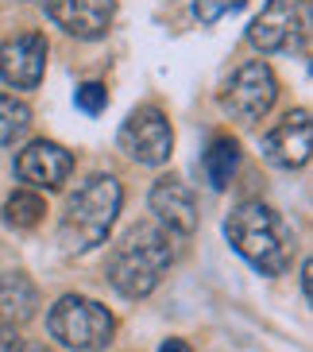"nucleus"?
<instances>
[{
	"mask_svg": "<svg viewBox=\"0 0 313 352\" xmlns=\"http://www.w3.org/2000/svg\"><path fill=\"white\" fill-rule=\"evenodd\" d=\"M170 263H174V232H167L159 221H143V225L128 228L113 248L108 283L124 298H147L163 283Z\"/></svg>",
	"mask_w": 313,
	"mask_h": 352,
	"instance_id": "f257e3e1",
	"label": "nucleus"
},
{
	"mask_svg": "<svg viewBox=\"0 0 313 352\" xmlns=\"http://www.w3.org/2000/svg\"><path fill=\"white\" fill-rule=\"evenodd\" d=\"M224 236L259 275H282L294 263V228L267 201H240L224 217Z\"/></svg>",
	"mask_w": 313,
	"mask_h": 352,
	"instance_id": "f03ea898",
	"label": "nucleus"
},
{
	"mask_svg": "<svg viewBox=\"0 0 313 352\" xmlns=\"http://www.w3.org/2000/svg\"><path fill=\"white\" fill-rule=\"evenodd\" d=\"M124 206V190L113 175H89L82 186L70 194L58 225V240L70 256L93 252L97 244L108 240V228L116 225V213Z\"/></svg>",
	"mask_w": 313,
	"mask_h": 352,
	"instance_id": "7ed1b4c3",
	"label": "nucleus"
},
{
	"mask_svg": "<svg viewBox=\"0 0 313 352\" xmlns=\"http://www.w3.org/2000/svg\"><path fill=\"white\" fill-rule=\"evenodd\" d=\"M47 329H51L54 341L73 352H101L116 337V318L97 298L62 294L47 314Z\"/></svg>",
	"mask_w": 313,
	"mask_h": 352,
	"instance_id": "20e7f679",
	"label": "nucleus"
},
{
	"mask_svg": "<svg viewBox=\"0 0 313 352\" xmlns=\"http://www.w3.org/2000/svg\"><path fill=\"white\" fill-rule=\"evenodd\" d=\"M251 47L263 54H305L310 51V4L305 0H267L248 28Z\"/></svg>",
	"mask_w": 313,
	"mask_h": 352,
	"instance_id": "39448f33",
	"label": "nucleus"
},
{
	"mask_svg": "<svg viewBox=\"0 0 313 352\" xmlns=\"http://www.w3.org/2000/svg\"><path fill=\"white\" fill-rule=\"evenodd\" d=\"M275 97H279V78H275V70L267 63H244L224 82V89H220L224 113L244 120V124H251V120H259V116L271 113Z\"/></svg>",
	"mask_w": 313,
	"mask_h": 352,
	"instance_id": "423d86ee",
	"label": "nucleus"
},
{
	"mask_svg": "<svg viewBox=\"0 0 313 352\" xmlns=\"http://www.w3.org/2000/svg\"><path fill=\"white\" fill-rule=\"evenodd\" d=\"M120 151L139 166H163L174 151V132L163 109L155 104H139L120 128Z\"/></svg>",
	"mask_w": 313,
	"mask_h": 352,
	"instance_id": "0eeeda50",
	"label": "nucleus"
},
{
	"mask_svg": "<svg viewBox=\"0 0 313 352\" xmlns=\"http://www.w3.org/2000/svg\"><path fill=\"white\" fill-rule=\"evenodd\" d=\"M310 147H313V120L310 109L286 113L271 132L263 135V159L282 170H298L310 163Z\"/></svg>",
	"mask_w": 313,
	"mask_h": 352,
	"instance_id": "6e6552de",
	"label": "nucleus"
},
{
	"mask_svg": "<svg viewBox=\"0 0 313 352\" xmlns=\"http://www.w3.org/2000/svg\"><path fill=\"white\" fill-rule=\"evenodd\" d=\"M47 70V39L35 32L12 35L0 43V78L16 89H35Z\"/></svg>",
	"mask_w": 313,
	"mask_h": 352,
	"instance_id": "1a4fd4ad",
	"label": "nucleus"
},
{
	"mask_svg": "<svg viewBox=\"0 0 313 352\" xmlns=\"http://www.w3.org/2000/svg\"><path fill=\"white\" fill-rule=\"evenodd\" d=\"M73 170V155L54 140H35L16 155V175L32 190H58Z\"/></svg>",
	"mask_w": 313,
	"mask_h": 352,
	"instance_id": "9d476101",
	"label": "nucleus"
},
{
	"mask_svg": "<svg viewBox=\"0 0 313 352\" xmlns=\"http://www.w3.org/2000/svg\"><path fill=\"white\" fill-rule=\"evenodd\" d=\"M43 12H47L66 35L101 39V35L113 28L116 0H43Z\"/></svg>",
	"mask_w": 313,
	"mask_h": 352,
	"instance_id": "9b49d317",
	"label": "nucleus"
},
{
	"mask_svg": "<svg viewBox=\"0 0 313 352\" xmlns=\"http://www.w3.org/2000/svg\"><path fill=\"white\" fill-rule=\"evenodd\" d=\"M151 213L159 217V225L167 228V232H194L198 228V206H194V194H189L186 182H178V178H159L155 186H151Z\"/></svg>",
	"mask_w": 313,
	"mask_h": 352,
	"instance_id": "f8f14e48",
	"label": "nucleus"
},
{
	"mask_svg": "<svg viewBox=\"0 0 313 352\" xmlns=\"http://www.w3.org/2000/svg\"><path fill=\"white\" fill-rule=\"evenodd\" d=\"M35 306H39V290L27 275H20V271L0 275V325L16 329L20 321H27L35 314Z\"/></svg>",
	"mask_w": 313,
	"mask_h": 352,
	"instance_id": "ddd939ff",
	"label": "nucleus"
},
{
	"mask_svg": "<svg viewBox=\"0 0 313 352\" xmlns=\"http://www.w3.org/2000/svg\"><path fill=\"white\" fill-rule=\"evenodd\" d=\"M236 166H240V147H236V140H229V135H217L213 144H209L205 159H201V170H205L209 186L213 190H224L232 182V175H236Z\"/></svg>",
	"mask_w": 313,
	"mask_h": 352,
	"instance_id": "4468645a",
	"label": "nucleus"
},
{
	"mask_svg": "<svg viewBox=\"0 0 313 352\" xmlns=\"http://www.w3.org/2000/svg\"><path fill=\"white\" fill-rule=\"evenodd\" d=\"M27 128H32V109H27V101H20V97H12V94H0V147L23 140Z\"/></svg>",
	"mask_w": 313,
	"mask_h": 352,
	"instance_id": "2eb2a0df",
	"label": "nucleus"
},
{
	"mask_svg": "<svg viewBox=\"0 0 313 352\" xmlns=\"http://www.w3.org/2000/svg\"><path fill=\"white\" fill-rule=\"evenodd\" d=\"M47 213V201H43L35 190H16V194L4 201V225L12 228H35Z\"/></svg>",
	"mask_w": 313,
	"mask_h": 352,
	"instance_id": "dca6fc26",
	"label": "nucleus"
},
{
	"mask_svg": "<svg viewBox=\"0 0 313 352\" xmlns=\"http://www.w3.org/2000/svg\"><path fill=\"white\" fill-rule=\"evenodd\" d=\"M248 0H194V16H198L201 23H217L224 20L229 12H240Z\"/></svg>",
	"mask_w": 313,
	"mask_h": 352,
	"instance_id": "f3484780",
	"label": "nucleus"
},
{
	"mask_svg": "<svg viewBox=\"0 0 313 352\" xmlns=\"http://www.w3.org/2000/svg\"><path fill=\"white\" fill-rule=\"evenodd\" d=\"M73 101H78V109H82V113L97 116V113H104V104H108V89H104L101 82H85V85H78Z\"/></svg>",
	"mask_w": 313,
	"mask_h": 352,
	"instance_id": "a211bd4d",
	"label": "nucleus"
},
{
	"mask_svg": "<svg viewBox=\"0 0 313 352\" xmlns=\"http://www.w3.org/2000/svg\"><path fill=\"white\" fill-rule=\"evenodd\" d=\"M27 344H23V337L12 325H0V352H23Z\"/></svg>",
	"mask_w": 313,
	"mask_h": 352,
	"instance_id": "6ab92c4d",
	"label": "nucleus"
},
{
	"mask_svg": "<svg viewBox=\"0 0 313 352\" xmlns=\"http://www.w3.org/2000/svg\"><path fill=\"white\" fill-rule=\"evenodd\" d=\"M159 352H194V349H189V344L182 341V337H170V341L159 344Z\"/></svg>",
	"mask_w": 313,
	"mask_h": 352,
	"instance_id": "aec40b11",
	"label": "nucleus"
},
{
	"mask_svg": "<svg viewBox=\"0 0 313 352\" xmlns=\"http://www.w3.org/2000/svg\"><path fill=\"white\" fill-rule=\"evenodd\" d=\"M310 275H313V263L305 259V263H302V298L305 302H310Z\"/></svg>",
	"mask_w": 313,
	"mask_h": 352,
	"instance_id": "412c9836",
	"label": "nucleus"
},
{
	"mask_svg": "<svg viewBox=\"0 0 313 352\" xmlns=\"http://www.w3.org/2000/svg\"><path fill=\"white\" fill-rule=\"evenodd\" d=\"M23 352H47V349H23Z\"/></svg>",
	"mask_w": 313,
	"mask_h": 352,
	"instance_id": "4be33fe9",
	"label": "nucleus"
}]
</instances>
